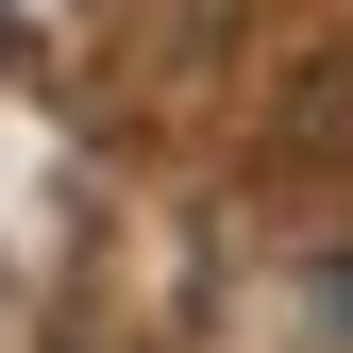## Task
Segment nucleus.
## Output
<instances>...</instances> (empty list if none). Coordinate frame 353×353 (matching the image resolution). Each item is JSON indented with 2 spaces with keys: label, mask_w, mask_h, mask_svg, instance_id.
Masks as SVG:
<instances>
[]
</instances>
